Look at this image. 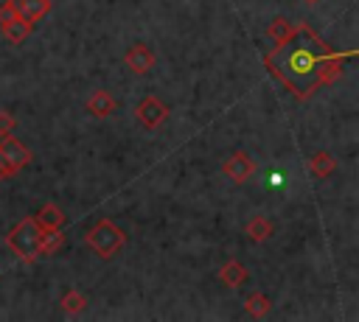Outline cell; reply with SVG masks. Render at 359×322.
<instances>
[{
	"label": "cell",
	"mask_w": 359,
	"mask_h": 322,
	"mask_svg": "<svg viewBox=\"0 0 359 322\" xmlns=\"http://www.w3.org/2000/svg\"><path fill=\"white\" fill-rule=\"evenodd\" d=\"M348 56H353V50L337 53L317 36L311 25L300 22L264 56V67L297 101H309L320 87H328L342 76V64Z\"/></svg>",
	"instance_id": "cell-1"
},
{
	"label": "cell",
	"mask_w": 359,
	"mask_h": 322,
	"mask_svg": "<svg viewBox=\"0 0 359 322\" xmlns=\"http://www.w3.org/2000/svg\"><path fill=\"white\" fill-rule=\"evenodd\" d=\"M42 232H45V230L34 221V216H28V218H22V221H17V224L11 227V232L6 235V244H8V249H11L20 260L34 263V260L39 258Z\"/></svg>",
	"instance_id": "cell-2"
},
{
	"label": "cell",
	"mask_w": 359,
	"mask_h": 322,
	"mask_svg": "<svg viewBox=\"0 0 359 322\" xmlns=\"http://www.w3.org/2000/svg\"><path fill=\"white\" fill-rule=\"evenodd\" d=\"M84 241H87V246H90L98 258L109 260V258L126 244V232H123L115 221H109V218H98V221L87 230Z\"/></svg>",
	"instance_id": "cell-3"
},
{
	"label": "cell",
	"mask_w": 359,
	"mask_h": 322,
	"mask_svg": "<svg viewBox=\"0 0 359 322\" xmlns=\"http://www.w3.org/2000/svg\"><path fill=\"white\" fill-rule=\"evenodd\" d=\"M168 104H163L157 95H146L137 106H135V118L146 126V129H157V126H163L165 123V118H168Z\"/></svg>",
	"instance_id": "cell-4"
},
{
	"label": "cell",
	"mask_w": 359,
	"mask_h": 322,
	"mask_svg": "<svg viewBox=\"0 0 359 322\" xmlns=\"http://www.w3.org/2000/svg\"><path fill=\"white\" fill-rule=\"evenodd\" d=\"M0 157L20 174L28 162H31V148L22 143V140H17V137H11V134H6V137H0Z\"/></svg>",
	"instance_id": "cell-5"
},
{
	"label": "cell",
	"mask_w": 359,
	"mask_h": 322,
	"mask_svg": "<svg viewBox=\"0 0 359 322\" xmlns=\"http://www.w3.org/2000/svg\"><path fill=\"white\" fill-rule=\"evenodd\" d=\"M123 62H126V67H129L135 76H146V73L154 67L157 56H154V50H151L149 45L135 42V45H129V50L123 53Z\"/></svg>",
	"instance_id": "cell-6"
},
{
	"label": "cell",
	"mask_w": 359,
	"mask_h": 322,
	"mask_svg": "<svg viewBox=\"0 0 359 322\" xmlns=\"http://www.w3.org/2000/svg\"><path fill=\"white\" fill-rule=\"evenodd\" d=\"M222 171H224L227 179H233L236 185H241V182H247V179L255 174V160H250L244 151H233V154L222 162Z\"/></svg>",
	"instance_id": "cell-7"
},
{
	"label": "cell",
	"mask_w": 359,
	"mask_h": 322,
	"mask_svg": "<svg viewBox=\"0 0 359 322\" xmlns=\"http://www.w3.org/2000/svg\"><path fill=\"white\" fill-rule=\"evenodd\" d=\"M11 3L17 8V17H22L31 25H36L39 20H45L48 11H50V0H11Z\"/></svg>",
	"instance_id": "cell-8"
},
{
	"label": "cell",
	"mask_w": 359,
	"mask_h": 322,
	"mask_svg": "<svg viewBox=\"0 0 359 322\" xmlns=\"http://www.w3.org/2000/svg\"><path fill=\"white\" fill-rule=\"evenodd\" d=\"M34 221L48 232V230H62V227H65V221H67V216L62 213V207H59V204L48 202V204H42V207L34 213Z\"/></svg>",
	"instance_id": "cell-9"
},
{
	"label": "cell",
	"mask_w": 359,
	"mask_h": 322,
	"mask_svg": "<svg viewBox=\"0 0 359 322\" xmlns=\"http://www.w3.org/2000/svg\"><path fill=\"white\" fill-rule=\"evenodd\" d=\"M115 109H118V101H115V95L107 92V90H95V92L87 98V112L95 115V118H109Z\"/></svg>",
	"instance_id": "cell-10"
},
{
	"label": "cell",
	"mask_w": 359,
	"mask_h": 322,
	"mask_svg": "<svg viewBox=\"0 0 359 322\" xmlns=\"http://www.w3.org/2000/svg\"><path fill=\"white\" fill-rule=\"evenodd\" d=\"M334 168H337V160H334L328 151H317V154L309 160V171H311L314 179H328V176L334 174Z\"/></svg>",
	"instance_id": "cell-11"
},
{
	"label": "cell",
	"mask_w": 359,
	"mask_h": 322,
	"mask_svg": "<svg viewBox=\"0 0 359 322\" xmlns=\"http://www.w3.org/2000/svg\"><path fill=\"white\" fill-rule=\"evenodd\" d=\"M219 280H222L227 288H238V286L247 280V269H244L238 260H227V263L219 269Z\"/></svg>",
	"instance_id": "cell-12"
},
{
	"label": "cell",
	"mask_w": 359,
	"mask_h": 322,
	"mask_svg": "<svg viewBox=\"0 0 359 322\" xmlns=\"http://www.w3.org/2000/svg\"><path fill=\"white\" fill-rule=\"evenodd\" d=\"M28 34H34V25H31V22H25L22 17H14L11 22H6V25H3V36H6L11 45L25 42V36H28Z\"/></svg>",
	"instance_id": "cell-13"
},
{
	"label": "cell",
	"mask_w": 359,
	"mask_h": 322,
	"mask_svg": "<svg viewBox=\"0 0 359 322\" xmlns=\"http://www.w3.org/2000/svg\"><path fill=\"white\" fill-rule=\"evenodd\" d=\"M244 232H247L250 241L261 244V241H266L272 235V221H266L264 216H255V218H250V224L244 227Z\"/></svg>",
	"instance_id": "cell-14"
},
{
	"label": "cell",
	"mask_w": 359,
	"mask_h": 322,
	"mask_svg": "<svg viewBox=\"0 0 359 322\" xmlns=\"http://www.w3.org/2000/svg\"><path fill=\"white\" fill-rule=\"evenodd\" d=\"M62 244H65L62 230H48V232H42V241H39V258L59 252V249H62Z\"/></svg>",
	"instance_id": "cell-15"
},
{
	"label": "cell",
	"mask_w": 359,
	"mask_h": 322,
	"mask_svg": "<svg viewBox=\"0 0 359 322\" xmlns=\"http://www.w3.org/2000/svg\"><path fill=\"white\" fill-rule=\"evenodd\" d=\"M269 308H272V302H269V297L261 294V291H255V294H250V297L244 300V311H247L250 316H266Z\"/></svg>",
	"instance_id": "cell-16"
},
{
	"label": "cell",
	"mask_w": 359,
	"mask_h": 322,
	"mask_svg": "<svg viewBox=\"0 0 359 322\" xmlns=\"http://www.w3.org/2000/svg\"><path fill=\"white\" fill-rule=\"evenodd\" d=\"M292 28H294V25H292L286 17H275V20L266 25V36H269V39L278 45V42H283V39L292 34Z\"/></svg>",
	"instance_id": "cell-17"
},
{
	"label": "cell",
	"mask_w": 359,
	"mask_h": 322,
	"mask_svg": "<svg viewBox=\"0 0 359 322\" xmlns=\"http://www.w3.org/2000/svg\"><path fill=\"white\" fill-rule=\"evenodd\" d=\"M87 308V294H81V291H67L65 297H62V311H67V314H81Z\"/></svg>",
	"instance_id": "cell-18"
},
{
	"label": "cell",
	"mask_w": 359,
	"mask_h": 322,
	"mask_svg": "<svg viewBox=\"0 0 359 322\" xmlns=\"http://www.w3.org/2000/svg\"><path fill=\"white\" fill-rule=\"evenodd\" d=\"M14 129H17V118H14L11 112H3V109H0V137L11 134Z\"/></svg>",
	"instance_id": "cell-19"
},
{
	"label": "cell",
	"mask_w": 359,
	"mask_h": 322,
	"mask_svg": "<svg viewBox=\"0 0 359 322\" xmlns=\"http://www.w3.org/2000/svg\"><path fill=\"white\" fill-rule=\"evenodd\" d=\"M17 17V8H14V3L11 0H6V3H0V25H6V22H11Z\"/></svg>",
	"instance_id": "cell-20"
},
{
	"label": "cell",
	"mask_w": 359,
	"mask_h": 322,
	"mask_svg": "<svg viewBox=\"0 0 359 322\" xmlns=\"http://www.w3.org/2000/svg\"><path fill=\"white\" fill-rule=\"evenodd\" d=\"M11 176H17V171H14V168L0 157V179H11Z\"/></svg>",
	"instance_id": "cell-21"
},
{
	"label": "cell",
	"mask_w": 359,
	"mask_h": 322,
	"mask_svg": "<svg viewBox=\"0 0 359 322\" xmlns=\"http://www.w3.org/2000/svg\"><path fill=\"white\" fill-rule=\"evenodd\" d=\"M306 3H317V0H306Z\"/></svg>",
	"instance_id": "cell-22"
}]
</instances>
